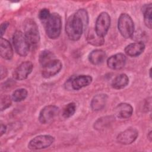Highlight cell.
Segmentation results:
<instances>
[{
	"label": "cell",
	"instance_id": "cell-4",
	"mask_svg": "<svg viewBox=\"0 0 152 152\" xmlns=\"http://www.w3.org/2000/svg\"><path fill=\"white\" fill-rule=\"evenodd\" d=\"M118 30L125 38L133 37L134 33V24L132 18L126 13L120 15L118 21Z\"/></svg>",
	"mask_w": 152,
	"mask_h": 152
},
{
	"label": "cell",
	"instance_id": "cell-21",
	"mask_svg": "<svg viewBox=\"0 0 152 152\" xmlns=\"http://www.w3.org/2000/svg\"><path fill=\"white\" fill-rule=\"evenodd\" d=\"M115 117L113 116H106L99 118L94 124V128L96 129H103L109 126L115 121Z\"/></svg>",
	"mask_w": 152,
	"mask_h": 152
},
{
	"label": "cell",
	"instance_id": "cell-7",
	"mask_svg": "<svg viewBox=\"0 0 152 152\" xmlns=\"http://www.w3.org/2000/svg\"><path fill=\"white\" fill-rule=\"evenodd\" d=\"M55 141L53 137L50 135H40L31 139L28 144L30 150H40L49 147Z\"/></svg>",
	"mask_w": 152,
	"mask_h": 152
},
{
	"label": "cell",
	"instance_id": "cell-26",
	"mask_svg": "<svg viewBox=\"0 0 152 152\" xmlns=\"http://www.w3.org/2000/svg\"><path fill=\"white\" fill-rule=\"evenodd\" d=\"M12 99L8 95H4L1 98L0 108L1 110L3 111L8 108L11 104Z\"/></svg>",
	"mask_w": 152,
	"mask_h": 152
},
{
	"label": "cell",
	"instance_id": "cell-1",
	"mask_svg": "<svg viewBox=\"0 0 152 152\" xmlns=\"http://www.w3.org/2000/svg\"><path fill=\"white\" fill-rule=\"evenodd\" d=\"M84 26L80 18L76 13L70 15L65 24V31L68 37L73 41H77L81 37Z\"/></svg>",
	"mask_w": 152,
	"mask_h": 152
},
{
	"label": "cell",
	"instance_id": "cell-9",
	"mask_svg": "<svg viewBox=\"0 0 152 152\" xmlns=\"http://www.w3.org/2000/svg\"><path fill=\"white\" fill-rule=\"evenodd\" d=\"M59 109L55 105L45 106L40 112L39 120L42 124H48L52 122L58 116Z\"/></svg>",
	"mask_w": 152,
	"mask_h": 152
},
{
	"label": "cell",
	"instance_id": "cell-8",
	"mask_svg": "<svg viewBox=\"0 0 152 152\" xmlns=\"http://www.w3.org/2000/svg\"><path fill=\"white\" fill-rule=\"evenodd\" d=\"M110 25V17L106 12H101L96 19L95 31L100 37H104L107 34Z\"/></svg>",
	"mask_w": 152,
	"mask_h": 152
},
{
	"label": "cell",
	"instance_id": "cell-18",
	"mask_svg": "<svg viewBox=\"0 0 152 152\" xmlns=\"http://www.w3.org/2000/svg\"><path fill=\"white\" fill-rule=\"evenodd\" d=\"M106 55L104 51L101 49H95L88 55L89 61L93 65H100L105 60Z\"/></svg>",
	"mask_w": 152,
	"mask_h": 152
},
{
	"label": "cell",
	"instance_id": "cell-2",
	"mask_svg": "<svg viewBox=\"0 0 152 152\" xmlns=\"http://www.w3.org/2000/svg\"><path fill=\"white\" fill-rule=\"evenodd\" d=\"M47 36L51 39H57L61 31V17L58 13L50 14L49 18L44 23Z\"/></svg>",
	"mask_w": 152,
	"mask_h": 152
},
{
	"label": "cell",
	"instance_id": "cell-25",
	"mask_svg": "<svg viewBox=\"0 0 152 152\" xmlns=\"http://www.w3.org/2000/svg\"><path fill=\"white\" fill-rule=\"evenodd\" d=\"M76 111V105L74 103L71 102L67 104L62 110V116L65 118H69L75 113Z\"/></svg>",
	"mask_w": 152,
	"mask_h": 152
},
{
	"label": "cell",
	"instance_id": "cell-3",
	"mask_svg": "<svg viewBox=\"0 0 152 152\" xmlns=\"http://www.w3.org/2000/svg\"><path fill=\"white\" fill-rule=\"evenodd\" d=\"M24 31L30 47H36L40 42V34L36 22L31 18L26 19L24 22Z\"/></svg>",
	"mask_w": 152,
	"mask_h": 152
},
{
	"label": "cell",
	"instance_id": "cell-5",
	"mask_svg": "<svg viewBox=\"0 0 152 152\" xmlns=\"http://www.w3.org/2000/svg\"><path fill=\"white\" fill-rule=\"evenodd\" d=\"M12 43L16 52L22 56H26L28 53L30 45L24 34L19 30L16 31L12 37Z\"/></svg>",
	"mask_w": 152,
	"mask_h": 152
},
{
	"label": "cell",
	"instance_id": "cell-12",
	"mask_svg": "<svg viewBox=\"0 0 152 152\" xmlns=\"http://www.w3.org/2000/svg\"><path fill=\"white\" fill-rule=\"evenodd\" d=\"M138 136V132L136 129L128 128L120 132L117 136V141L119 143L128 145L134 142Z\"/></svg>",
	"mask_w": 152,
	"mask_h": 152
},
{
	"label": "cell",
	"instance_id": "cell-16",
	"mask_svg": "<svg viewBox=\"0 0 152 152\" xmlns=\"http://www.w3.org/2000/svg\"><path fill=\"white\" fill-rule=\"evenodd\" d=\"M0 53L2 58L10 60L13 56V50L10 43L7 39L1 37L0 40Z\"/></svg>",
	"mask_w": 152,
	"mask_h": 152
},
{
	"label": "cell",
	"instance_id": "cell-10",
	"mask_svg": "<svg viewBox=\"0 0 152 152\" xmlns=\"http://www.w3.org/2000/svg\"><path fill=\"white\" fill-rule=\"evenodd\" d=\"M33 68V64L30 61L23 62L14 69L12 73L13 78L17 80L26 79L31 72Z\"/></svg>",
	"mask_w": 152,
	"mask_h": 152
},
{
	"label": "cell",
	"instance_id": "cell-24",
	"mask_svg": "<svg viewBox=\"0 0 152 152\" xmlns=\"http://www.w3.org/2000/svg\"><path fill=\"white\" fill-rule=\"evenodd\" d=\"M28 92L25 88H18L15 90L11 96V99L15 102H19L24 100L27 96Z\"/></svg>",
	"mask_w": 152,
	"mask_h": 152
},
{
	"label": "cell",
	"instance_id": "cell-19",
	"mask_svg": "<svg viewBox=\"0 0 152 152\" xmlns=\"http://www.w3.org/2000/svg\"><path fill=\"white\" fill-rule=\"evenodd\" d=\"M129 83V78L125 74H121L116 76L112 82V87L117 90L125 88Z\"/></svg>",
	"mask_w": 152,
	"mask_h": 152
},
{
	"label": "cell",
	"instance_id": "cell-31",
	"mask_svg": "<svg viewBox=\"0 0 152 152\" xmlns=\"http://www.w3.org/2000/svg\"><path fill=\"white\" fill-rule=\"evenodd\" d=\"M148 138L150 140V141L151 140V131H150L149 133H148Z\"/></svg>",
	"mask_w": 152,
	"mask_h": 152
},
{
	"label": "cell",
	"instance_id": "cell-11",
	"mask_svg": "<svg viewBox=\"0 0 152 152\" xmlns=\"http://www.w3.org/2000/svg\"><path fill=\"white\" fill-rule=\"evenodd\" d=\"M62 67V64L61 61L54 59L42 66V75L45 78L52 77L57 74L61 71Z\"/></svg>",
	"mask_w": 152,
	"mask_h": 152
},
{
	"label": "cell",
	"instance_id": "cell-13",
	"mask_svg": "<svg viewBox=\"0 0 152 152\" xmlns=\"http://www.w3.org/2000/svg\"><path fill=\"white\" fill-rule=\"evenodd\" d=\"M126 56L122 53H116L109 57L107 61V65L112 69H121L125 65Z\"/></svg>",
	"mask_w": 152,
	"mask_h": 152
},
{
	"label": "cell",
	"instance_id": "cell-15",
	"mask_svg": "<svg viewBox=\"0 0 152 152\" xmlns=\"http://www.w3.org/2000/svg\"><path fill=\"white\" fill-rule=\"evenodd\" d=\"M144 49V43L142 42H137L127 45L125 48V52L129 56L136 57L141 55Z\"/></svg>",
	"mask_w": 152,
	"mask_h": 152
},
{
	"label": "cell",
	"instance_id": "cell-14",
	"mask_svg": "<svg viewBox=\"0 0 152 152\" xmlns=\"http://www.w3.org/2000/svg\"><path fill=\"white\" fill-rule=\"evenodd\" d=\"M116 116L120 119H128L130 118L133 113L132 106L126 103L118 104L115 109Z\"/></svg>",
	"mask_w": 152,
	"mask_h": 152
},
{
	"label": "cell",
	"instance_id": "cell-6",
	"mask_svg": "<svg viewBox=\"0 0 152 152\" xmlns=\"http://www.w3.org/2000/svg\"><path fill=\"white\" fill-rule=\"evenodd\" d=\"M93 78L88 75H80L72 76L66 82L65 87L67 89L78 90L90 85Z\"/></svg>",
	"mask_w": 152,
	"mask_h": 152
},
{
	"label": "cell",
	"instance_id": "cell-22",
	"mask_svg": "<svg viewBox=\"0 0 152 152\" xmlns=\"http://www.w3.org/2000/svg\"><path fill=\"white\" fill-rule=\"evenodd\" d=\"M54 59H56L55 56L52 52L48 50H44L40 53L39 61L41 65L43 66Z\"/></svg>",
	"mask_w": 152,
	"mask_h": 152
},
{
	"label": "cell",
	"instance_id": "cell-29",
	"mask_svg": "<svg viewBox=\"0 0 152 152\" xmlns=\"http://www.w3.org/2000/svg\"><path fill=\"white\" fill-rule=\"evenodd\" d=\"M9 26V23L7 21H5L3 22L1 24V36H2L4 35V34L5 33L7 27Z\"/></svg>",
	"mask_w": 152,
	"mask_h": 152
},
{
	"label": "cell",
	"instance_id": "cell-23",
	"mask_svg": "<svg viewBox=\"0 0 152 152\" xmlns=\"http://www.w3.org/2000/svg\"><path fill=\"white\" fill-rule=\"evenodd\" d=\"M151 11H152V6L151 4H148L145 6L144 8V21L145 26L149 28H151Z\"/></svg>",
	"mask_w": 152,
	"mask_h": 152
},
{
	"label": "cell",
	"instance_id": "cell-27",
	"mask_svg": "<svg viewBox=\"0 0 152 152\" xmlns=\"http://www.w3.org/2000/svg\"><path fill=\"white\" fill-rule=\"evenodd\" d=\"M75 13L80 18L84 27H86L88 24V15L87 11L84 9H80Z\"/></svg>",
	"mask_w": 152,
	"mask_h": 152
},
{
	"label": "cell",
	"instance_id": "cell-17",
	"mask_svg": "<svg viewBox=\"0 0 152 152\" xmlns=\"http://www.w3.org/2000/svg\"><path fill=\"white\" fill-rule=\"evenodd\" d=\"M107 97L106 94H99L94 96L90 103L91 109L94 111L102 110L106 104Z\"/></svg>",
	"mask_w": 152,
	"mask_h": 152
},
{
	"label": "cell",
	"instance_id": "cell-30",
	"mask_svg": "<svg viewBox=\"0 0 152 152\" xmlns=\"http://www.w3.org/2000/svg\"><path fill=\"white\" fill-rule=\"evenodd\" d=\"M7 130V126L5 125L1 124V128H0V131H1V136H2L3 134H4L6 132Z\"/></svg>",
	"mask_w": 152,
	"mask_h": 152
},
{
	"label": "cell",
	"instance_id": "cell-20",
	"mask_svg": "<svg viewBox=\"0 0 152 152\" xmlns=\"http://www.w3.org/2000/svg\"><path fill=\"white\" fill-rule=\"evenodd\" d=\"M87 40L88 43L95 46H102L104 43V37L98 36L93 29H91L88 31L87 35Z\"/></svg>",
	"mask_w": 152,
	"mask_h": 152
},
{
	"label": "cell",
	"instance_id": "cell-28",
	"mask_svg": "<svg viewBox=\"0 0 152 152\" xmlns=\"http://www.w3.org/2000/svg\"><path fill=\"white\" fill-rule=\"evenodd\" d=\"M50 15V11L47 8H43L39 12V18L43 23L49 18Z\"/></svg>",
	"mask_w": 152,
	"mask_h": 152
}]
</instances>
